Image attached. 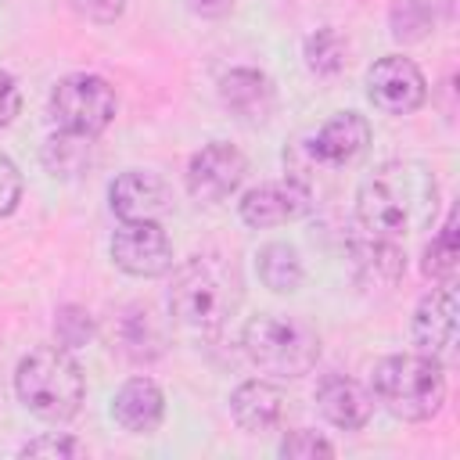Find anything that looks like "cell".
I'll use <instances>...</instances> for the list:
<instances>
[{
  "mask_svg": "<svg viewBox=\"0 0 460 460\" xmlns=\"http://www.w3.org/2000/svg\"><path fill=\"white\" fill-rule=\"evenodd\" d=\"M349 61V43L338 29H316L305 40V65L316 75H338Z\"/></svg>",
  "mask_w": 460,
  "mask_h": 460,
  "instance_id": "obj_23",
  "label": "cell"
},
{
  "mask_svg": "<svg viewBox=\"0 0 460 460\" xmlns=\"http://www.w3.org/2000/svg\"><path fill=\"white\" fill-rule=\"evenodd\" d=\"M68 4L90 22H115L126 7V0H68Z\"/></svg>",
  "mask_w": 460,
  "mask_h": 460,
  "instance_id": "obj_30",
  "label": "cell"
},
{
  "mask_svg": "<svg viewBox=\"0 0 460 460\" xmlns=\"http://www.w3.org/2000/svg\"><path fill=\"white\" fill-rule=\"evenodd\" d=\"M316 402H320V413L334 424V428H345V431H356L370 420L374 413V399L370 392L345 377V374H327L320 385H316Z\"/></svg>",
  "mask_w": 460,
  "mask_h": 460,
  "instance_id": "obj_15",
  "label": "cell"
},
{
  "mask_svg": "<svg viewBox=\"0 0 460 460\" xmlns=\"http://www.w3.org/2000/svg\"><path fill=\"white\" fill-rule=\"evenodd\" d=\"M187 7L201 18H223L234 7V0H187Z\"/></svg>",
  "mask_w": 460,
  "mask_h": 460,
  "instance_id": "obj_31",
  "label": "cell"
},
{
  "mask_svg": "<svg viewBox=\"0 0 460 460\" xmlns=\"http://www.w3.org/2000/svg\"><path fill=\"white\" fill-rule=\"evenodd\" d=\"M219 101L244 122H259L273 111V83L259 68H234L219 79Z\"/></svg>",
  "mask_w": 460,
  "mask_h": 460,
  "instance_id": "obj_18",
  "label": "cell"
},
{
  "mask_svg": "<svg viewBox=\"0 0 460 460\" xmlns=\"http://www.w3.org/2000/svg\"><path fill=\"white\" fill-rule=\"evenodd\" d=\"M413 345L446 363L453 359L456 352V291L453 284L446 280L442 288L428 291L420 302H417V313H413Z\"/></svg>",
  "mask_w": 460,
  "mask_h": 460,
  "instance_id": "obj_10",
  "label": "cell"
},
{
  "mask_svg": "<svg viewBox=\"0 0 460 460\" xmlns=\"http://www.w3.org/2000/svg\"><path fill=\"white\" fill-rule=\"evenodd\" d=\"M244 352L266 374L302 377L320 359V334L302 316L259 313L244 323Z\"/></svg>",
  "mask_w": 460,
  "mask_h": 460,
  "instance_id": "obj_5",
  "label": "cell"
},
{
  "mask_svg": "<svg viewBox=\"0 0 460 460\" xmlns=\"http://www.w3.org/2000/svg\"><path fill=\"white\" fill-rule=\"evenodd\" d=\"M111 259L129 277H158L172 266V248L158 219H126L111 237Z\"/></svg>",
  "mask_w": 460,
  "mask_h": 460,
  "instance_id": "obj_7",
  "label": "cell"
},
{
  "mask_svg": "<svg viewBox=\"0 0 460 460\" xmlns=\"http://www.w3.org/2000/svg\"><path fill=\"white\" fill-rule=\"evenodd\" d=\"M456 259H460V244H456V208H449L442 230H438V234L431 237V244L424 248L420 270H424V277L446 284V280L456 273Z\"/></svg>",
  "mask_w": 460,
  "mask_h": 460,
  "instance_id": "obj_22",
  "label": "cell"
},
{
  "mask_svg": "<svg viewBox=\"0 0 460 460\" xmlns=\"http://www.w3.org/2000/svg\"><path fill=\"white\" fill-rule=\"evenodd\" d=\"M83 446L68 435H43V438H32L22 446V456H79Z\"/></svg>",
  "mask_w": 460,
  "mask_h": 460,
  "instance_id": "obj_28",
  "label": "cell"
},
{
  "mask_svg": "<svg viewBox=\"0 0 460 460\" xmlns=\"http://www.w3.org/2000/svg\"><path fill=\"white\" fill-rule=\"evenodd\" d=\"M309 208H313V194L295 180L259 183L241 198V219L248 226H280L305 216Z\"/></svg>",
  "mask_w": 460,
  "mask_h": 460,
  "instance_id": "obj_11",
  "label": "cell"
},
{
  "mask_svg": "<svg viewBox=\"0 0 460 460\" xmlns=\"http://www.w3.org/2000/svg\"><path fill=\"white\" fill-rule=\"evenodd\" d=\"M50 115L65 133L93 140L115 119V90L93 72H72L50 90Z\"/></svg>",
  "mask_w": 460,
  "mask_h": 460,
  "instance_id": "obj_6",
  "label": "cell"
},
{
  "mask_svg": "<svg viewBox=\"0 0 460 460\" xmlns=\"http://www.w3.org/2000/svg\"><path fill=\"white\" fill-rule=\"evenodd\" d=\"M367 144H370V122L359 111H338L316 129V137L305 140L309 155L320 165H334V169L356 162L367 151Z\"/></svg>",
  "mask_w": 460,
  "mask_h": 460,
  "instance_id": "obj_12",
  "label": "cell"
},
{
  "mask_svg": "<svg viewBox=\"0 0 460 460\" xmlns=\"http://www.w3.org/2000/svg\"><path fill=\"white\" fill-rule=\"evenodd\" d=\"M248 172V162L244 155L234 147V144H223V140H212L205 144L190 165H187V190L194 201H205V205H216L223 198H230L241 180Z\"/></svg>",
  "mask_w": 460,
  "mask_h": 460,
  "instance_id": "obj_9",
  "label": "cell"
},
{
  "mask_svg": "<svg viewBox=\"0 0 460 460\" xmlns=\"http://www.w3.org/2000/svg\"><path fill=\"white\" fill-rule=\"evenodd\" d=\"M43 165L50 176H79L86 165H90V137H75V133H65L61 137H50L43 144Z\"/></svg>",
  "mask_w": 460,
  "mask_h": 460,
  "instance_id": "obj_21",
  "label": "cell"
},
{
  "mask_svg": "<svg viewBox=\"0 0 460 460\" xmlns=\"http://www.w3.org/2000/svg\"><path fill=\"white\" fill-rule=\"evenodd\" d=\"M438 212V180L424 162L395 158L377 165L356 194V219L377 237H410L428 230Z\"/></svg>",
  "mask_w": 460,
  "mask_h": 460,
  "instance_id": "obj_1",
  "label": "cell"
},
{
  "mask_svg": "<svg viewBox=\"0 0 460 460\" xmlns=\"http://www.w3.org/2000/svg\"><path fill=\"white\" fill-rule=\"evenodd\" d=\"M374 395L399 420H428L446 399L442 363L424 352H395L374 367Z\"/></svg>",
  "mask_w": 460,
  "mask_h": 460,
  "instance_id": "obj_4",
  "label": "cell"
},
{
  "mask_svg": "<svg viewBox=\"0 0 460 460\" xmlns=\"http://www.w3.org/2000/svg\"><path fill=\"white\" fill-rule=\"evenodd\" d=\"M14 392L29 413L40 420H68L79 413L86 381L79 363L61 345H40L22 356L14 370Z\"/></svg>",
  "mask_w": 460,
  "mask_h": 460,
  "instance_id": "obj_3",
  "label": "cell"
},
{
  "mask_svg": "<svg viewBox=\"0 0 460 460\" xmlns=\"http://www.w3.org/2000/svg\"><path fill=\"white\" fill-rule=\"evenodd\" d=\"M280 456H295V460H302V456H334V446H331L323 435L298 428V431L284 435V442H280Z\"/></svg>",
  "mask_w": 460,
  "mask_h": 460,
  "instance_id": "obj_26",
  "label": "cell"
},
{
  "mask_svg": "<svg viewBox=\"0 0 460 460\" xmlns=\"http://www.w3.org/2000/svg\"><path fill=\"white\" fill-rule=\"evenodd\" d=\"M162 413H165V395L162 388L151 381V377H129L119 392H115V402H111V417L133 431V435H147L162 424Z\"/></svg>",
  "mask_w": 460,
  "mask_h": 460,
  "instance_id": "obj_16",
  "label": "cell"
},
{
  "mask_svg": "<svg viewBox=\"0 0 460 460\" xmlns=\"http://www.w3.org/2000/svg\"><path fill=\"white\" fill-rule=\"evenodd\" d=\"M431 29V11L424 0H399L392 7V36L402 40V43H413V40H424Z\"/></svg>",
  "mask_w": 460,
  "mask_h": 460,
  "instance_id": "obj_24",
  "label": "cell"
},
{
  "mask_svg": "<svg viewBox=\"0 0 460 460\" xmlns=\"http://www.w3.org/2000/svg\"><path fill=\"white\" fill-rule=\"evenodd\" d=\"M367 93L374 101V108H381L385 115H410L424 104L428 97V83L420 75V68L410 58L388 54L381 61L370 65L367 72Z\"/></svg>",
  "mask_w": 460,
  "mask_h": 460,
  "instance_id": "obj_8",
  "label": "cell"
},
{
  "mask_svg": "<svg viewBox=\"0 0 460 460\" xmlns=\"http://www.w3.org/2000/svg\"><path fill=\"white\" fill-rule=\"evenodd\" d=\"M349 259H352V270H356L359 284H367V288H392L406 273L402 248L392 237H377V234H367V230L349 237Z\"/></svg>",
  "mask_w": 460,
  "mask_h": 460,
  "instance_id": "obj_13",
  "label": "cell"
},
{
  "mask_svg": "<svg viewBox=\"0 0 460 460\" xmlns=\"http://www.w3.org/2000/svg\"><path fill=\"white\" fill-rule=\"evenodd\" d=\"M18 201H22V172L7 155H0V219L11 216Z\"/></svg>",
  "mask_w": 460,
  "mask_h": 460,
  "instance_id": "obj_27",
  "label": "cell"
},
{
  "mask_svg": "<svg viewBox=\"0 0 460 460\" xmlns=\"http://www.w3.org/2000/svg\"><path fill=\"white\" fill-rule=\"evenodd\" d=\"M54 334L61 349H83L93 338V316L83 305H61L54 313Z\"/></svg>",
  "mask_w": 460,
  "mask_h": 460,
  "instance_id": "obj_25",
  "label": "cell"
},
{
  "mask_svg": "<svg viewBox=\"0 0 460 460\" xmlns=\"http://www.w3.org/2000/svg\"><path fill=\"white\" fill-rule=\"evenodd\" d=\"M241 305V273L219 252H198L172 273L169 309L194 331H219Z\"/></svg>",
  "mask_w": 460,
  "mask_h": 460,
  "instance_id": "obj_2",
  "label": "cell"
},
{
  "mask_svg": "<svg viewBox=\"0 0 460 460\" xmlns=\"http://www.w3.org/2000/svg\"><path fill=\"white\" fill-rule=\"evenodd\" d=\"M108 198H111V212L122 223L126 219H158L169 205L165 183L144 169H126L122 176H115L108 187Z\"/></svg>",
  "mask_w": 460,
  "mask_h": 460,
  "instance_id": "obj_14",
  "label": "cell"
},
{
  "mask_svg": "<svg viewBox=\"0 0 460 460\" xmlns=\"http://www.w3.org/2000/svg\"><path fill=\"white\" fill-rule=\"evenodd\" d=\"M119 341H122V352L129 359L144 363V359H155L162 352L165 334H162V327L147 305H133V309H126V316L119 323Z\"/></svg>",
  "mask_w": 460,
  "mask_h": 460,
  "instance_id": "obj_19",
  "label": "cell"
},
{
  "mask_svg": "<svg viewBox=\"0 0 460 460\" xmlns=\"http://www.w3.org/2000/svg\"><path fill=\"white\" fill-rule=\"evenodd\" d=\"M255 270H259V280L277 291V295H288L302 284V262H298V252L284 241H273L266 248H259L255 255Z\"/></svg>",
  "mask_w": 460,
  "mask_h": 460,
  "instance_id": "obj_20",
  "label": "cell"
},
{
  "mask_svg": "<svg viewBox=\"0 0 460 460\" xmlns=\"http://www.w3.org/2000/svg\"><path fill=\"white\" fill-rule=\"evenodd\" d=\"M230 413L234 420L252 431V435H262V431H273L284 417V392L270 381H241L230 395Z\"/></svg>",
  "mask_w": 460,
  "mask_h": 460,
  "instance_id": "obj_17",
  "label": "cell"
},
{
  "mask_svg": "<svg viewBox=\"0 0 460 460\" xmlns=\"http://www.w3.org/2000/svg\"><path fill=\"white\" fill-rule=\"evenodd\" d=\"M22 111V93H18V83L11 72L0 68V126H11L14 115Z\"/></svg>",
  "mask_w": 460,
  "mask_h": 460,
  "instance_id": "obj_29",
  "label": "cell"
}]
</instances>
